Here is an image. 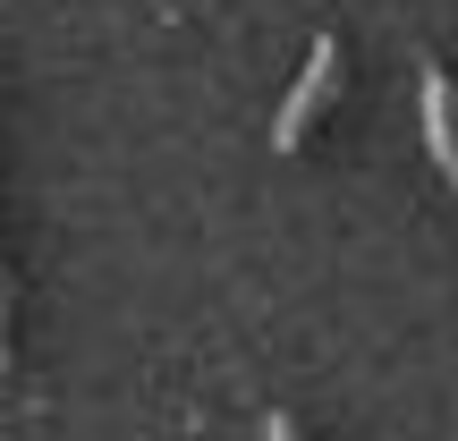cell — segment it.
Returning <instances> with one entry per match:
<instances>
[{"instance_id":"1","label":"cell","mask_w":458,"mask_h":441,"mask_svg":"<svg viewBox=\"0 0 458 441\" xmlns=\"http://www.w3.org/2000/svg\"><path fill=\"white\" fill-rule=\"evenodd\" d=\"M331 85H340V34H323V43L306 51V68H297L289 102H280V119H272V145H280V153H297V145H306V128L323 119Z\"/></svg>"},{"instance_id":"2","label":"cell","mask_w":458,"mask_h":441,"mask_svg":"<svg viewBox=\"0 0 458 441\" xmlns=\"http://www.w3.org/2000/svg\"><path fill=\"white\" fill-rule=\"evenodd\" d=\"M425 145H433V162H442L450 187H458V94H450L442 68H425Z\"/></svg>"},{"instance_id":"3","label":"cell","mask_w":458,"mask_h":441,"mask_svg":"<svg viewBox=\"0 0 458 441\" xmlns=\"http://www.w3.org/2000/svg\"><path fill=\"white\" fill-rule=\"evenodd\" d=\"M0 365H9V331H0Z\"/></svg>"}]
</instances>
